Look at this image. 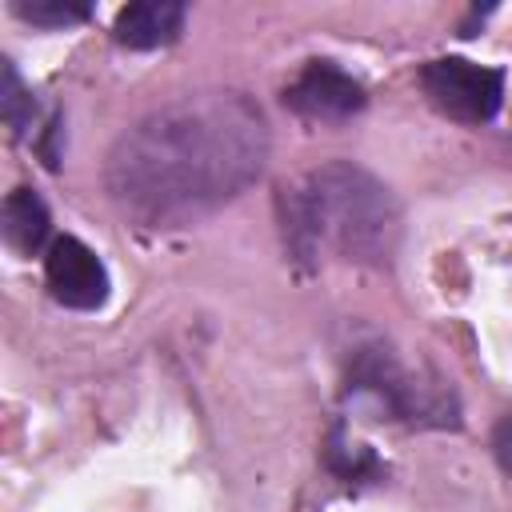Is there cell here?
<instances>
[{
  "mask_svg": "<svg viewBox=\"0 0 512 512\" xmlns=\"http://www.w3.org/2000/svg\"><path fill=\"white\" fill-rule=\"evenodd\" d=\"M268 120L244 92L180 96L136 120L104 160V188L140 228H184L260 180Z\"/></svg>",
  "mask_w": 512,
  "mask_h": 512,
  "instance_id": "cell-1",
  "label": "cell"
},
{
  "mask_svg": "<svg viewBox=\"0 0 512 512\" xmlns=\"http://www.w3.org/2000/svg\"><path fill=\"white\" fill-rule=\"evenodd\" d=\"M280 232L300 264H316L324 252L384 268L400 244V204L368 168L332 160L280 192Z\"/></svg>",
  "mask_w": 512,
  "mask_h": 512,
  "instance_id": "cell-2",
  "label": "cell"
},
{
  "mask_svg": "<svg viewBox=\"0 0 512 512\" xmlns=\"http://www.w3.org/2000/svg\"><path fill=\"white\" fill-rule=\"evenodd\" d=\"M420 88L444 116H452L460 124H484L500 112L504 72L484 68V64L464 60V56H440V60L424 64Z\"/></svg>",
  "mask_w": 512,
  "mask_h": 512,
  "instance_id": "cell-3",
  "label": "cell"
},
{
  "mask_svg": "<svg viewBox=\"0 0 512 512\" xmlns=\"http://www.w3.org/2000/svg\"><path fill=\"white\" fill-rule=\"evenodd\" d=\"M352 384L360 392H372L388 412L404 416V420H432V424H456V408H452V392H444L440 384H420L412 380L392 352L384 348H364L356 368H352Z\"/></svg>",
  "mask_w": 512,
  "mask_h": 512,
  "instance_id": "cell-4",
  "label": "cell"
},
{
  "mask_svg": "<svg viewBox=\"0 0 512 512\" xmlns=\"http://www.w3.org/2000/svg\"><path fill=\"white\" fill-rule=\"evenodd\" d=\"M44 276H48L52 296L68 308L88 312V308H100L108 300V272H104L100 256L76 236H60L48 244Z\"/></svg>",
  "mask_w": 512,
  "mask_h": 512,
  "instance_id": "cell-5",
  "label": "cell"
},
{
  "mask_svg": "<svg viewBox=\"0 0 512 512\" xmlns=\"http://www.w3.org/2000/svg\"><path fill=\"white\" fill-rule=\"evenodd\" d=\"M284 100L308 120H348L364 108V88L332 60H308L300 76L284 88Z\"/></svg>",
  "mask_w": 512,
  "mask_h": 512,
  "instance_id": "cell-6",
  "label": "cell"
},
{
  "mask_svg": "<svg viewBox=\"0 0 512 512\" xmlns=\"http://www.w3.org/2000/svg\"><path fill=\"white\" fill-rule=\"evenodd\" d=\"M184 28V4L176 0H140L120 8L112 32L124 48H164Z\"/></svg>",
  "mask_w": 512,
  "mask_h": 512,
  "instance_id": "cell-7",
  "label": "cell"
},
{
  "mask_svg": "<svg viewBox=\"0 0 512 512\" xmlns=\"http://www.w3.org/2000/svg\"><path fill=\"white\" fill-rule=\"evenodd\" d=\"M48 228H52L48 208H44V200L32 188L8 192V200H4V240L16 252H24V256L40 252L44 240H48Z\"/></svg>",
  "mask_w": 512,
  "mask_h": 512,
  "instance_id": "cell-8",
  "label": "cell"
},
{
  "mask_svg": "<svg viewBox=\"0 0 512 512\" xmlns=\"http://www.w3.org/2000/svg\"><path fill=\"white\" fill-rule=\"evenodd\" d=\"M12 12L36 28H64L88 20L92 8L84 0H12Z\"/></svg>",
  "mask_w": 512,
  "mask_h": 512,
  "instance_id": "cell-9",
  "label": "cell"
},
{
  "mask_svg": "<svg viewBox=\"0 0 512 512\" xmlns=\"http://www.w3.org/2000/svg\"><path fill=\"white\" fill-rule=\"evenodd\" d=\"M4 84H0V112H4V124H8V132L12 136H20L24 128H28V120H32V96H28V88H24V80L16 76V68H12V60H4Z\"/></svg>",
  "mask_w": 512,
  "mask_h": 512,
  "instance_id": "cell-10",
  "label": "cell"
},
{
  "mask_svg": "<svg viewBox=\"0 0 512 512\" xmlns=\"http://www.w3.org/2000/svg\"><path fill=\"white\" fill-rule=\"evenodd\" d=\"M492 448H496V460L504 472H512V416H504L492 432Z\"/></svg>",
  "mask_w": 512,
  "mask_h": 512,
  "instance_id": "cell-11",
  "label": "cell"
}]
</instances>
